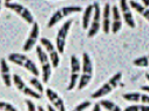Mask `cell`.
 Wrapping results in <instances>:
<instances>
[{
	"label": "cell",
	"mask_w": 149,
	"mask_h": 111,
	"mask_svg": "<svg viewBox=\"0 0 149 111\" xmlns=\"http://www.w3.org/2000/svg\"><path fill=\"white\" fill-rule=\"evenodd\" d=\"M0 111H18L15 107L6 101H0Z\"/></svg>",
	"instance_id": "25"
},
{
	"label": "cell",
	"mask_w": 149,
	"mask_h": 111,
	"mask_svg": "<svg viewBox=\"0 0 149 111\" xmlns=\"http://www.w3.org/2000/svg\"><path fill=\"white\" fill-rule=\"evenodd\" d=\"M40 43L49 53L53 67L54 68H57L60 63V57L57 50L56 49L52 41L47 38L42 37L40 39Z\"/></svg>",
	"instance_id": "10"
},
{
	"label": "cell",
	"mask_w": 149,
	"mask_h": 111,
	"mask_svg": "<svg viewBox=\"0 0 149 111\" xmlns=\"http://www.w3.org/2000/svg\"><path fill=\"white\" fill-rule=\"evenodd\" d=\"M46 95L54 108L58 111H66V108L63 100L57 92L50 88L46 90Z\"/></svg>",
	"instance_id": "13"
},
{
	"label": "cell",
	"mask_w": 149,
	"mask_h": 111,
	"mask_svg": "<svg viewBox=\"0 0 149 111\" xmlns=\"http://www.w3.org/2000/svg\"><path fill=\"white\" fill-rule=\"evenodd\" d=\"M9 61L22 66L28 70L36 77L40 76V71L34 63L25 54L19 53H10L8 57Z\"/></svg>",
	"instance_id": "1"
},
{
	"label": "cell",
	"mask_w": 149,
	"mask_h": 111,
	"mask_svg": "<svg viewBox=\"0 0 149 111\" xmlns=\"http://www.w3.org/2000/svg\"><path fill=\"white\" fill-rule=\"evenodd\" d=\"M93 10V5H89L84 12L82 17V28L84 30H86L89 27L90 18Z\"/></svg>",
	"instance_id": "20"
},
{
	"label": "cell",
	"mask_w": 149,
	"mask_h": 111,
	"mask_svg": "<svg viewBox=\"0 0 149 111\" xmlns=\"http://www.w3.org/2000/svg\"><path fill=\"white\" fill-rule=\"evenodd\" d=\"M94 6V17L91 26L90 28L88 34L89 38L94 37L100 29L101 28V7L98 2H94L93 3Z\"/></svg>",
	"instance_id": "9"
},
{
	"label": "cell",
	"mask_w": 149,
	"mask_h": 111,
	"mask_svg": "<svg viewBox=\"0 0 149 111\" xmlns=\"http://www.w3.org/2000/svg\"><path fill=\"white\" fill-rule=\"evenodd\" d=\"M110 5L106 2L104 5L103 12V31L105 34H109L110 27Z\"/></svg>",
	"instance_id": "18"
},
{
	"label": "cell",
	"mask_w": 149,
	"mask_h": 111,
	"mask_svg": "<svg viewBox=\"0 0 149 111\" xmlns=\"http://www.w3.org/2000/svg\"><path fill=\"white\" fill-rule=\"evenodd\" d=\"M120 7L122 16L124 18L126 24L131 28H134L136 26L134 17L132 15V12L129 7L126 1L122 0L120 1Z\"/></svg>",
	"instance_id": "14"
},
{
	"label": "cell",
	"mask_w": 149,
	"mask_h": 111,
	"mask_svg": "<svg viewBox=\"0 0 149 111\" xmlns=\"http://www.w3.org/2000/svg\"><path fill=\"white\" fill-rule=\"evenodd\" d=\"M72 19H70L66 21L61 27L58 32L56 38V45L57 50L61 54H62L64 52L66 39L68 34V32L70 30V27L72 24Z\"/></svg>",
	"instance_id": "7"
},
{
	"label": "cell",
	"mask_w": 149,
	"mask_h": 111,
	"mask_svg": "<svg viewBox=\"0 0 149 111\" xmlns=\"http://www.w3.org/2000/svg\"><path fill=\"white\" fill-rule=\"evenodd\" d=\"M134 65L139 67H148L149 66V60L146 56L139 57L133 61Z\"/></svg>",
	"instance_id": "23"
},
{
	"label": "cell",
	"mask_w": 149,
	"mask_h": 111,
	"mask_svg": "<svg viewBox=\"0 0 149 111\" xmlns=\"http://www.w3.org/2000/svg\"><path fill=\"white\" fill-rule=\"evenodd\" d=\"M130 6L138 12L139 14L143 16L146 20L149 21V9L146 8L143 5L135 1H130L129 2Z\"/></svg>",
	"instance_id": "19"
},
{
	"label": "cell",
	"mask_w": 149,
	"mask_h": 111,
	"mask_svg": "<svg viewBox=\"0 0 149 111\" xmlns=\"http://www.w3.org/2000/svg\"><path fill=\"white\" fill-rule=\"evenodd\" d=\"M100 105L109 111H122L119 105L112 101L109 100H102L100 101Z\"/></svg>",
	"instance_id": "21"
},
{
	"label": "cell",
	"mask_w": 149,
	"mask_h": 111,
	"mask_svg": "<svg viewBox=\"0 0 149 111\" xmlns=\"http://www.w3.org/2000/svg\"><path fill=\"white\" fill-rule=\"evenodd\" d=\"M4 5L5 8L14 11L29 24L34 22V17L30 10L24 5L16 2H11L10 1H5Z\"/></svg>",
	"instance_id": "6"
},
{
	"label": "cell",
	"mask_w": 149,
	"mask_h": 111,
	"mask_svg": "<svg viewBox=\"0 0 149 111\" xmlns=\"http://www.w3.org/2000/svg\"><path fill=\"white\" fill-rule=\"evenodd\" d=\"M25 102L27 106L28 111H37L36 107L34 103L31 100H30L29 99H26Z\"/></svg>",
	"instance_id": "27"
},
{
	"label": "cell",
	"mask_w": 149,
	"mask_h": 111,
	"mask_svg": "<svg viewBox=\"0 0 149 111\" xmlns=\"http://www.w3.org/2000/svg\"><path fill=\"white\" fill-rule=\"evenodd\" d=\"M93 111H101V105L99 103H95Z\"/></svg>",
	"instance_id": "28"
},
{
	"label": "cell",
	"mask_w": 149,
	"mask_h": 111,
	"mask_svg": "<svg viewBox=\"0 0 149 111\" xmlns=\"http://www.w3.org/2000/svg\"><path fill=\"white\" fill-rule=\"evenodd\" d=\"M40 35V27L37 22L33 24V27L29 36L23 46V50L25 52H28L33 49L36 45Z\"/></svg>",
	"instance_id": "12"
},
{
	"label": "cell",
	"mask_w": 149,
	"mask_h": 111,
	"mask_svg": "<svg viewBox=\"0 0 149 111\" xmlns=\"http://www.w3.org/2000/svg\"><path fill=\"white\" fill-rule=\"evenodd\" d=\"M123 111H149V107L145 105H133L127 107Z\"/></svg>",
	"instance_id": "24"
},
{
	"label": "cell",
	"mask_w": 149,
	"mask_h": 111,
	"mask_svg": "<svg viewBox=\"0 0 149 111\" xmlns=\"http://www.w3.org/2000/svg\"><path fill=\"white\" fill-rule=\"evenodd\" d=\"M91 105V103L90 101H85L77 105L72 111H84L86 109L88 108Z\"/></svg>",
	"instance_id": "26"
},
{
	"label": "cell",
	"mask_w": 149,
	"mask_h": 111,
	"mask_svg": "<svg viewBox=\"0 0 149 111\" xmlns=\"http://www.w3.org/2000/svg\"><path fill=\"white\" fill-rule=\"evenodd\" d=\"M113 12V24L111 27V31L114 34H116L120 30L122 25L121 16L119 9L117 5H114L112 8Z\"/></svg>",
	"instance_id": "17"
},
{
	"label": "cell",
	"mask_w": 149,
	"mask_h": 111,
	"mask_svg": "<svg viewBox=\"0 0 149 111\" xmlns=\"http://www.w3.org/2000/svg\"><path fill=\"white\" fill-rule=\"evenodd\" d=\"M37 57L42 67V79L44 84H47L52 75L51 64L47 54L43 50L42 48L37 45L36 48Z\"/></svg>",
	"instance_id": "4"
},
{
	"label": "cell",
	"mask_w": 149,
	"mask_h": 111,
	"mask_svg": "<svg viewBox=\"0 0 149 111\" xmlns=\"http://www.w3.org/2000/svg\"><path fill=\"white\" fill-rule=\"evenodd\" d=\"M71 69L70 82L66 88L68 91H72L74 88L80 74L81 64L79 59L75 55H72L71 57Z\"/></svg>",
	"instance_id": "11"
},
{
	"label": "cell",
	"mask_w": 149,
	"mask_h": 111,
	"mask_svg": "<svg viewBox=\"0 0 149 111\" xmlns=\"http://www.w3.org/2000/svg\"><path fill=\"white\" fill-rule=\"evenodd\" d=\"M47 108L48 111H57V110L54 108H53L51 105H49V104L47 105Z\"/></svg>",
	"instance_id": "30"
},
{
	"label": "cell",
	"mask_w": 149,
	"mask_h": 111,
	"mask_svg": "<svg viewBox=\"0 0 149 111\" xmlns=\"http://www.w3.org/2000/svg\"><path fill=\"white\" fill-rule=\"evenodd\" d=\"M122 77V73L121 72H118L115 74L107 82L104 83L100 89L91 95V98L93 99L100 98L111 93L113 89L117 87Z\"/></svg>",
	"instance_id": "2"
},
{
	"label": "cell",
	"mask_w": 149,
	"mask_h": 111,
	"mask_svg": "<svg viewBox=\"0 0 149 111\" xmlns=\"http://www.w3.org/2000/svg\"><path fill=\"white\" fill-rule=\"evenodd\" d=\"M122 97L125 100L130 102L141 103L142 104H149V96L139 92L125 94Z\"/></svg>",
	"instance_id": "16"
},
{
	"label": "cell",
	"mask_w": 149,
	"mask_h": 111,
	"mask_svg": "<svg viewBox=\"0 0 149 111\" xmlns=\"http://www.w3.org/2000/svg\"><path fill=\"white\" fill-rule=\"evenodd\" d=\"M141 90H142V91H145V92H149V85H145V86H142V87L141 88Z\"/></svg>",
	"instance_id": "29"
},
{
	"label": "cell",
	"mask_w": 149,
	"mask_h": 111,
	"mask_svg": "<svg viewBox=\"0 0 149 111\" xmlns=\"http://www.w3.org/2000/svg\"><path fill=\"white\" fill-rule=\"evenodd\" d=\"M30 84L33 86L34 87V88L37 89L38 92L41 94H42L44 91V87L42 84V83L37 79L36 77H33L29 80Z\"/></svg>",
	"instance_id": "22"
},
{
	"label": "cell",
	"mask_w": 149,
	"mask_h": 111,
	"mask_svg": "<svg viewBox=\"0 0 149 111\" xmlns=\"http://www.w3.org/2000/svg\"><path fill=\"white\" fill-rule=\"evenodd\" d=\"M82 73L79 82V90L85 88L89 84L93 76V65L89 54L86 52L82 54Z\"/></svg>",
	"instance_id": "3"
},
{
	"label": "cell",
	"mask_w": 149,
	"mask_h": 111,
	"mask_svg": "<svg viewBox=\"0 0 149 111\" xmlns=\"http://www.w3.org/2000/svg\"><path fill=\"white\" fill-rule=\"evenodd\" d=\"M142 2L144 3L145 7L146 8H147L149 7V1H145V0H143V1H142Z\"/></svg>",
	"instance_id": "31"
},
{
	"label": "cell",
	"mask_w": 149,
	"mask_h": 111,
	"mask_svg": "<svg viewBox=\"0 0 149 111\" xmlns=\"http://www.w3.org/2000/svg\"><path fill=\"white\" fill-rule=\"evenodd\" d=\"M37 110H38V111H46L45 110V109L42 106H41V105L38 106Z\"/></svg>",
	"instance_id": "32"
},
{
	"label": "cell",
	"mask_w": 149,
	"mask_h": 111,
	"mask_svg": "<svg viewBox=\"0 0 149 111\" xmlns=\"http://www.w3.org/2000/svg\"><path fill=\"white\" fill-rule=\"evenodd\" d=\"M82 10V9L80 6H67L60 9L54 13L50 18L47 24V28H52L64 17L69 16L74 13L81 12Z\"/></svg>",
	"instance_id": "5"
},
{
	"label": "cell",
	"mask_w": 149,
	"mask_h": 111,
	"mask_svg": "<svg viewBox=\"0 0 149 111\" xmlns=\"http://www.w3.org/2000/svg\"><path fill=\"white\" fill-rule=\"evenodd\" d=\"M1 1H0V12H1Z\"/></svg>",
	"instance_id": "33"
},
{
	"label": "cell",
	"mask_w": 149,
	"mask_h": 111,
	"mask_svg": "<svg viewBox=\"0 0 149 111\" xmlns=\"http://www.w3.org/2000/svg\"><path fill=\"white\" fill-rule=\"evenodd\" d=\"M0 74L5 85L10 88L12 86V78L10 68L4 58L0 59Z\"/></svg>",
	"instance_id": "15"
},
{
	"label": "cell",
	"mask_w": 149,
	"mask_h": 111,
	"mask_svg": "<svg viewBox=\"0 0 149 111\" xmlns=\"http://www.w3.org/2000/svg\"><path fill=\"white\" fill-rule=\"evenodd\" d=\"M12 79L16 88L25 95L35 99H40L41 98V95L29 88L18 75L14 74Z\"/></svg>",
	"instance_id": "8"
}]
</instances>
